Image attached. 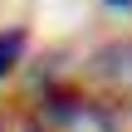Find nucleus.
<instances>
[{"label": "nucleus", "mask_w": 132, "mask_h": 132, "mask_svg": "<svg viewBox=\"0 0 132 132\" xmlns=\"http://www.w3.org/2000/svg\"><path fill=\"white\" fill-rule=\"evenodd\" d=\"M24 44H29V34H24V29H0V78H5V73L20 64Z\"/></svg>", "instance_id": "1"}, {"label": "nucleus", "mask_w": 132, "mask_h": 132, "mask_svg": "<svg viewBox=\"0 0 132 132\" xmlns=\"http://www.w3.org/2000/svg\"><path fill=\"white\" fill-rule=\"evenodd\" d=\"M108 10H118V15H132V0H103Z\"/></svg>", "instance_id": "2"}]
</instances>
